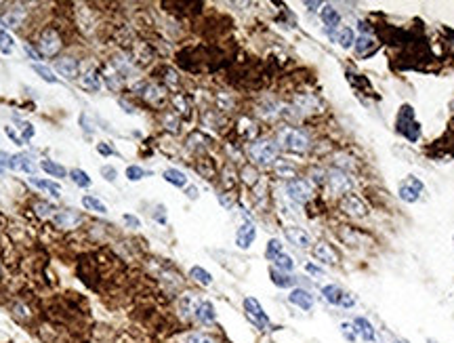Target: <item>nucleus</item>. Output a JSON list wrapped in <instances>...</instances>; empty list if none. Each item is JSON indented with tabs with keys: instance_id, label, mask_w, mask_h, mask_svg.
<instances>
[{
	"instance_id": "obj_8",
	"label": "nucleus",
	"mask_w": 454,
	"mask_h": 343,
	"mask_svg": "<svg viewBox=\"0 0 454 343\" xmlns=\"http://www.w3.org/2000/svg\"><path fill=\"white\" fill-rule=\"evenodd\" d=\"M341 209L347 213V215H351V217H357V219H364L366 215H368V209H366V204L362 202V198H357L355 194H345L343 198H341Z\"/></svg>"
},
{
	"instance_id": "obj_43",
	"label": "nucleus",
	"mask_w": 454,
	"mask_h": 343,
	"mask_svg": "<svg viewBox=\"0 0 454 343\" xmlns=\"http://www.w3.org/2000/svg\"><path fill=\"white\" fill-rule=\"evenodd\" d=\"M164 126L169 128L171 133H177V131H179V118H177L175 114H166V116H164Z\"/></svg>"
},
{
	"instance_id": "obj_2",
	"label": "nucleus",
	"mask_w": 454,
	"mask_h": 343,
	"mask_svg": "<svg viewBox=\"0 0 454 343\" xmlns=\"http://www.w3.org/2000/svg\"><path fill=\"white\" fill-rule=\"evenodd\" d=\"M280 146L288 152H294V154H303L309 150V139L305 133L296 131V128H284L280 133Z\"/></svg>"
},
{
	"instance_id": "obj_7",
	"label": "nucleus",
	"mask_w": 454,
	"mask_h": 343,
	"mask_svg": "<svg viewBox=\"0 0 454 343\" xmlns=\"http://www.w3.org/2000/svg\"><path fill=\"white\" fill-rule=\"evenodd\" d=\"M38 46H40V55H46V57H51V55H55L59 49H61V36L53 30V28H46L42 34H40V42H38Z\"/></svg>"
},
{
	"instance_id": "obj_41",
	"label": "nucleus",
	"mask_w": 454,
	"mask_h": 343,
	"mask_svg": "<svg viewBox=\"0 0 454 343\" xmlns=\"http://www.w3.org/2000/svg\"><path fill=\"white\" fill-rule=\"evenodd\" d=\"M34 211L38 213L40 217H53V215H55V213H53L55 209H53V204H49V202H36V204H34Z\"/></svg>"
},
{
	"instance_id": "obj_5",
	"label": "nucleus",
	"mask_w": 454,
	"mask_h": 343,
	"mask_svg": "<svg viewBox=\"0 0 454 343\" xmlns=\"http://www.w3.org/2000/svg\"><path fill=\"white\" fill-rule=\"evenodd\" d=\"M286 192H288V196L298 204H305L312 200V185L305 179H290L286 183Z\"/></svg>"
},
{
	"instance_id": "obj_54",
	"label": "nucleus",
	"mask_w": 454,
	"mask_h": 343,
	"mask_svg": "<svg viewBox=\"0 0 454 343\" xmlns=\"http://www.w3.org/2000/svg\"><path fill=\"white\" fill-rule=\"evenodd\" d=\"M305 269L309 271V274H314V276H322V269H320V267H316V265H312V263H307V265H305Z\"/></svg>"
},
{
	"instance_id": "obj_38",
	"label": "nucleus",
	"mask_w": 454,
	"mask_h": 343,
	"mask_svg": "<svg viewBox=\"0 0 454 343\" xmlns=\"http://www.w3.org/2000/svg\"><path fill=\"white\" fill-rule=\"evenodd\" d=\"M181 343H214V339L204 335V333H187L181 339Z\"/></svg>"
},
{
	"instance_id": "obj_34",
	"label": "nucleus",
	"mask_w": 454,
	"mask_h": 343,
	"mask_svg": "<svg viewBox=\"0 0 454 343\" xmlns=\"http://www.w3.org/2000/svg\"><path fill=\"white\" fill-rule=\"evenodd\" d=\"M67 175H69V179L74 181L76 185H80V187H89V185H91V177L87 175V171H82V169H71Z\"/></svg>"
},
{
	"instance_id": "obj_35",
	"label": "nucleus",
	"mask_w": 454,
	"mask_h": 343,
	"mask_svg": "<svg viewBox=\"0 0 454 343\" xmlns=\"http://www.w3.org/2000/svg\"><path fill=\"white\" fill-rule=\"evenodd\" d=\"M337 42L343 46V49H349V46L355 42L353 30H351V28H341V30H339V34H337Z\"/></svg>"
},
{
	"instance_id": "obj_52",
	"label": "nucleus",
	"mask_w": 454,
	"mask_h": 343,
	"mask_svg": "<svg viewBox=\"0 0 454 343\" xmlns=\"http://www.w3.org/2000/svg\"><path fill=\"white\" fill-rule=\"evenodd\" d=\"M122 219H124V221L128 223V226H133V228H139V226H141V221H139V219H137L135 215H124Z\"/></svg>"
},
{
	"instance_id": "obj_10",
	"label": "nucleus",
	"mask_w": 454,
	"mask_h": 343,
	"mask_svg": "<svg viewBox=\"0 0 454 343\" xmlns=\"http://www.w3.org/2000/svg\"><path fill=\"white\" fill-rule=\"evenodd\" d=\"M400 120H402V122L406 120V124H400V131L406 135V139H410V141H416V139H419V124L414 122V114H412V108H410V105H404V108H402V112H400Z\"/></svg>"
},
{
	"instance_id": "obj_15",
	"label": "nucleus",
	"mask_w": 454,
	"mask_h": 343,
	"mask_svg": "<svg viewBox=\"0 0 454 343\" xmlns=\"http://www.w3.org/2000/svg\"><path fill=\"white\" fill-rule=\"evenodd\" d=\"M286 238H288L290 244H294L296 248H307L309 244H312V236H309L303 228H296V226H288L284 230Z\"/></svg>"
},
{
	"instance_id": "obj_24",
	"label": "nucleus",
	"mask_w": 454,
	"mask_h": 343,
	"mask_svg": "<svg viewBox=\"0 0 454 343\" xmlns=\"http://www.w3.org/2000/svg\"><path fill=\"white\" fill-rule=\"evenodd\" d=\"M374 46H376V42H374V38L372 36H362L360 38H355V53L360 55V57H364V55H368V53H372L374 51Z\"/></svg>"
},
{
	"instance_id": "obj_33",
	"label": "nucleus",
	"mask_w": 454,
	"mask_h": 343,
	"mask_svg": "<svg viewBox=\"0 0 454 343\" xmlns=\"http://www.w3.org/2000/svg\"><path fill=\"white\" fill-rule=\"evenodd\" d=\"M112 65L118 70V72H122V74L135 72V67H133V63H130V59H126V57H122V55L112 57Z\"/></svg>"
},
{
	"instance_id": "obj_26",
	"label": "nucleus",
	"mask_w": 454,
	"mask_h": 343,
	"mask_svg": "<svg viewBox=\"0 0 454 343\" xmlns=\"http://www.w3.org/2000/svg\"><path fill=\"white\" fill-rule=\"evenodd\" d=\"M23 17H26V11H17V9H13V11H9V13L0 19L3 21V26L5 28H19L21 26V21H23Z\"/></svg>"
},
{
	"instance_id": "obj_32",
	"label": "nucleus",
	"mask_w": 454,
	"mask_h": 343,
	"mask_svg": "<svg viewBox=\"0 0 454 343\" xmlns=\"http://www.w3.org/2000/svg\"><path fill=\"white\" fill-rule=\"evenodd\" d=\"M82 207L89 209V211H95V213H101V215H105V213H107V207L101 202V200L95 198V196H85V198H82Z\"/></svg>"
},
{
	"instance_id": "obj_30",
	"label": "nucleus",
	"mask_w": 454,
	"mask_h": 343,
	"mask_svg": "<svg viewBox=\"0 0 454 343\" xmlns=\"http://www.w3.org/2000/svg\"><path fill=\"white\" fill-rule=\"evenodd\" d=\"M40 169L46 171L51 177H65L67 175V171L61 167V164H57L53 160H40Z\"/></svg>"
},
{
	"instance_id": "obj_4",
	"label": "nucleus",
	"mask_w": 454,
	"mask_h": 343,
	"mask_svg": "<svg viewBox=\"0 0 454 343\" xmlns=\"http://www.w3.org/2000/svg\"><path fill=\"white\" fill-rule=\"evenodd\" d=\"M244 310H246V316L255 322V326H259L261 330H269V326H271L269 324V318H267L265 312H263L261 303L255 297H246L244 299Z\"/></svg>"
},
{
	"instance_id": "obj_22",
	"label": "nucleus",
	"mask_w": 454,
	"mask_h": 343,
	"mask_svg": "<svg viewBox=\"0 0 454 343\" xmlns=\"http://www.w3.org/2000/svg\"><path fill=\"white\" fill-rule=\"evenodd\" d=\"M13 171H23L28 175H34L36 173L34 158L28 156V154H15V156H13Z\"/></svg>"
},
{
	"instance_id": "obj_6",
	"label": "nucleus",
	"mask_w": 454,
	"mask_h": 343,
	"mask_svg": "<svg viewBox=\"0 0 454 343\" xmlns=\"http://www.w3.org/2000/svg\"><path fill=\"white\" fill-rule=\"evenodd\" d=\"M326 181H328V187H330L332 194H345V192H349L351 187H353V181L341 169L328 171L326 173Z\"/></svg>"
},
{
	"instance_id": "obj_45",
	"label": "nucleus",
	"mask_w": 454,
	"mask_h": 343,
	"mask_svg": "<svg viewBox=\"0 0 454 343\" xmlns=\"http://www.w3.org/2000/svg\"><path fill=\"white\" fill-rule=\"evenodd\" d=\"M341 333L345 335V339H349V341H355V330H353V324H347V322H343L341 324Z\"/></svg>"
},
{
	"instance_id": "obj_36",
	"label": "nucleus",
	"mask_w": 454,
	"mask_h": 343,
	"mask_svg": "<svg viewBox=\"0 0 454 343\" xmlns=\"http://www.w3.org/2000/svg\"><path fill=\"white\" fill-rule=\"evenodd\" d=\"M34 67V72L38 74L42 80H46V82H51V85H55V82H59V78L53 74V70H49V67H44V65H40V63H34L32 65Z\"/></svg>"
},
{
	"instance_id": "obj_3",
	"label": "nucleus",
	"mask_w": 454,
	"mask_h": 343,
	"mask_svg": "<svg viewBox=\"0 0 454 343\" xmlns=\"http://www.w3.org/2000/svg\"><path fill=\"white\" fill-rule=\"evenodd\" d=\"M322 295H324V299L332 305H339V307H353L355 305V297L351 293H345L341 287L337 285H326L322 287Z\"/></svg>"
},
{
	"instance_id": "obj_13",
	"label": "nucleus",
	"mask_w": 454,
	"mask_h": 343,
	"mask_svg": "<svg viewBox=\"0 0 454 343\" xmlns=\"http://www.w3.org/2000/svg\"><path fill=\"white\" fill-rule=\"evenodd\" d=\"M423 192V183L416 179V177H408L402 185H400V198L404 202H416Z\"/></svg>"
},
{
	"instance_id": "obj_42",
	"label": "nucleus",
	"mask_w": 454,
	"mask_h": 343,
	"mask_svg": "<svg viewBox=\"0 0 454 343\" xmlns=\"http://www.w3.org/2000/svg\"><path fill=\"white\" fill-rule=\"evenodd\" d=\"M276 171H278L280 177H286V179H288V177H294V173H296L292 164H286V162H278L276 164Z\"/></svg>"
},
{
	"instance_id": "obj_58",
	"label": "nucleus",
	"mask_w": 454,
	"mask_h": 343,
	"mask_svg": "<svg viewBox=\"0 0 454 343\" xmlns=\"http://www.w3.org/2000/svg\"><path fill=\"white\" fill-rule=\"evenodd\" d=\"M393 343H406V341H393Z\"/></svg>"
},
{
	"instance_id": "obj_49",
	"label": "nucleus",
	"mask_w": 454,
	"mask_h": 343,
	"mask_svg": "<svg viewBox=\"0 0 454 343\" xmlns=\"http://www.w3.org/2000/svg\"><path fill=\"white\" fill-rule=\"evenodd\" d=\"M5 133H7V135H9L11 139H13L17 146H23V144H26V141H23V137H19V135H17V133L13 131V128H11V126H7V128H5Z\"/></svg>"
},
{
	"instance_id": "obj_12",
	"label": "nucleus",
	"mask_w": 454,
	"mask_h": 343,
	"mask_svg": "<svg viewBox=\"0 0 454 343\" xmlns=\"http://www.w3.org/2000/svg\"><path fill=\"white\" fill-rule=\"evenodd\" d=\"M53 223L61 230H71L80 223V213L74 211V209H61L53 215Z\"/></svg>"
},
{
	"instance_id": "obj_28",
	"label": "nucleus",
	"mask_w": 454,
	"mask_h": 343,
	"mask_svg": "<svg viewBox=\"0 0 454 343\" xmlns=\"http://www.w3.org/2000/svg\"><path fill=\"white\" fill-rule=\"evenodd\" d=\"M189 276H192L198 282V285H202V287H210L212 285V276L208 274L204 267H200V265H194L192 269H189Z\"/></svg>"
},
{
	"instance_id": "obj_50",
	"label": "nucleus",
	"mask_w": 454,
	"mask_h": 343,
	"mask_svg": "<svg viewBox=\"0 0 454 343\" xmlns=\"http://www.w3.org/2000/svg\"><path fill=\"white\" fill-rule=\"evenodd\" d=\"M80 124H82V128H85V133H87V135L93 133V126H91V122H89V116H87V114H82V116H80Z\"/></svg>"
},
{
	"instance_id": "obj_27",
	"label": "nucleus",
	"mask_w": 454,
	"mask_h": 343,
	"mask_svg": "<svg viewBox=\"0 0 454 343\" xmlns=\"http://www.w3.org/2000/svg\"><path fill=\"white\" fill-rule=\"evenodd\" d=\"M269 276H271V282H273V285L280 287V289H288V287L294 285V278L288 276V274H284V271H280V269H271V271H269Z\"/></svg>"
},
{
	"instance_id": "obj_39",
	"label": "nucleus",
	"mask_w": 454,
	"mask_h": 343,
	"mask_svg": "<svg viewBox=\"0 0 454 343\" xmlns=\"http://www.w3.org/2000/svg\"><path fill=\"white\" fill-rule=\"evenodd\" d=\"M13 38L9 36L7 32H0V53H5V55H9V53H13Z\"/></svg>"
},
{
	"instance_id": "obj_31",
	"label": "nucleus",
	"mask_w": 454,
	"mask_h": 343,
	"mask_svg": "<svg viewBox=\"0 0 454 343\" xmlns=\"http://www.w3.org/2000/svg\"><path fill=\"white\" fill-rule=\"evenodd\" d=\"M198 299L194 297V293H187V295H183V299H181V303H179V310H181L183 314H194L196 312V307H198Z\"/></svg>"
},
{
	"instance_id": "obj_20",
	"label": "nucleus",
	"mask_w": 454,
	"mask_h": 343,
	"mask_svg": "<svg viewBox=\"0 0 454 343\" xmlns=\"http://www.w3.org/2000/svg\"><path fill=\"white\" fill-rule=\"evenodd\" d=\"M194 316L198 318L202 324H210V322H214V318H217V314H214V307H212L210 301H200L198 307H196V312H194Z\"/></svg>"
},
{
	"instance_id": "obj_53",
	"label": "nucleus",
	"mask_w": 454,
	"mask_h": 343,
	"mask_svg": "<svg viewBox=\"0 0 454 343\" xmlns=\"http://www.w3.org/2000/svg\"><path fill=\"white\" fill-rule=\"evenodd\" d=\"M23 49H26V53H28V55H30V57H32V59H42V55H40V53H38V51H36V49H34V46H30V44H26V46H23Z\"/></svg>"
},
{
	"instance_id": "obj_16",
	"label": "nucleus",
	"mask_w": 454,
	"mask_h": 343,
	"mask_svg": "<svg viewBox=\"0 0 454 343\" xmlns=\"http://www.w3.org/2000/svg\"><path fill=\"white\" fill-rule=\"evenodd\" d=\"M353 324V330H355V335L357 337H362L366 343H374L376 341V333H374V326L370 324L366 318H362V316H357L355 320L351 322Z\"/></svg>"
},
{
	"instance_id": "obj_14",
	"label": "nucleus",
	"mask_w": 454,
	"mask_h": 343,
	"mask_svg": "<svg viewBox=\"0 0 454 343\" xmlns=\"http://www.w3.org/2000/svg\"><path fill=\"white\" fill-rule=\"evenodd\" d=\"M255 238H257V228H255V223H250V221L242 223L236 232V244L240 248H248L255 242Z\"/></svg>"
},
{
	"instance_id": "obj_19",
	"label": "nucleus",
	"mask_w": 454,
	"mask_h": 343,
	"mask_svg": "<svg viewBox=\"0 0 454 343\" xmlns=\"http://www.w3.org/2000/svg\"><path fill=\"white\" fill-rule=\"evenodd\" d=\"M80 87L89 91V93H99L101 89V76L97 70H87L85 74L80 76Z\"/></svg>"
},
{
	"instance_id": "obj_48",
	"label": "nucleus",
	"mask_w": 454,
	"mask_h": 343,
	"mask_svg": "<svg viewBox=\"0 0 454 343\" xmlns=\"http://www.w3.org/2000/svg\"><path fill=\"white\" fill-rule=\"evenodd\" d=\"M101 175L105 177V179H107V181H114V179H116V177H118L116 169H112V167H103V169H101Z\"/></svg>"
},
{
	"instance_id": "obj_46",
	"label": "nucleus",
	"mask_w": 454,
	"mask_h": 343,
	"mask_svg": "<svg viewBox=\"0 0 454 343\" xmlns=\"http://www.w3.org/2000/svg\"><path fill=\"white\" fill-rule=\"evenodd\" d=\"M0 167L13 169V156H11V154H5V152H0Z\"/></svg>"
},
{
	"instance_id": "obj_44",
	"label": "nucleus",
	"mask_w": 454,
	"mask_h": 343,
	"mask_svg": "<svg viewBox=\"0 0 454 343\" xmlns=\"http://www.w3.org/2000/svg\"><path fill=\"white\" fill-rule=\"evenodd\" d=\"M105 78H107V87L110 89H120V76H118V72H107L105 74Z\"/></svg>"
},
{
	"instance_id": "obj_9",
	"label": "nucleus",
	"mask_w": 454,
	"mask_h": 343,
	"mask_svg": "<svg viewBox=\"0 0 454 343\" xmlns=\"http://www.w3.org/2000/svg\"><path fill=\"white\" fill-rule=\"evenodd\" d=\"M135 91H137V95H141L143 99H145L147 103H152V105H160L166 99V93L160 87L152 85V82H141V85L135 87Z\"/></svg>"
},
{
	"instance_id": "obj_55",
	"label": "nucleus",
	"mask_w": 454,
	"mask_h": 343,
	"mask_svg": "<svg viewBox=\"0 0 454 343\" xmlns=\"http://www.w3.org/2000/svg\"><path fill=\"white\" fill-rule=\"evenodd\" d=\"M187 196L192 200H196L198 198V190H196V187H187Z\"/></svg>"
},
{
	"instance_id": "obj_37",
	"label": "nucleus",
	"mask_w": 454,
	"mask_h": 343,
	"mask_svg": "<svg viewBox=\"0 0 454 343\" xmlns=\"http://www.w3.org/2000/svg\"><path fill=\"white\" fill-rule=\"evenodd\" d=\"M284 251H282V242L278 240V238H273V240H269L267 242V248H265V257L269 259V261H273L278 255H282Z\"/></svg>"
},
{
	"instance_id": "obj_47",
	"label": "nucleus",
	"mask_w": 454,
	"mask_h": 343,
	"mask_svg": "<svg viewBox=\"0 0 454 343\" xmlns=\"http://www.w3.org/2000/svg\"><path fill=\"white\" fill-rule=\"evenodd\" d=\"M21 131H23V141H28V139H32L34 137V126L32 124H28V122H21Z\"/></svg>"
},
{
	"instance_id": "obj_17",
	"label": "nucleus",
	"mask_w": 454,
	"mask_h": 343,
	"mask_svg": "<svg viewBox=\"0 0 454 343\" xmlns=\"http://www.w3.org/2000/svg\"><path fill=\"white\" fill-rule=\"evenodd\" d=\"M55 70L63 78L74 80L78 76V61L74 57H61V59H57V61H55Z\"/></svg>"
},
{
	"instance_id": "obj_18",
	"label": "nucleus",
	"mask_w": 454,
	"mask_h": 343,
	"mask_svg": "<svg viewBox=\"0 0 454 343\" xmlns=\"http://www.w3.org/2000/svg\"><path fill=\"white\" fill-rule=\"evenodd\" d=\"M288 301L294 303L296 307H301V310L309 312V310L314 307V295L309 293V291H305V289H294V291L288 295Z\"/></svg>"
},
{
	"instance_id": "obj_23",
	"label": "nucleus",
	"mask_w": 454,
	"mask_h": 343,
	"mask_svg": "<svg viewBox=\"0 0 454 343\" xmlns=\"http://www.w3.org/2000/svg\"><path fill=\"white\" fill-rule=\"evenodd\" d=\"M30 183L40 187V190L49 192L53 198H59L61 196V185H59L57 181H51V179H38V177H30Z\"/></svg>"
},
{
	"instance_id": "obj_59",
	"label": "nucleus",
	"mask_w": 454,
	"mask_h": 343,
	"mask_svg": "<svg viewBox=\"0 0 454 343\" xmlns=\"http://www.w3.org/2000/svg\"><path fill=\"white\" fill-rule=\"evenodd\" d=\"M0 173H3V169H0Z\"/></svg>"
},
{
	"instance_id": "obj_1",
	"label": "nucleus",
	"mask_w": 454,
	"mask_h": 343,
	"mask_svg": "<svg viewBox=\"0 0 454 343\" xmlns=\"http://www.w3.org/2000/svg\"><path fill=\"white\" fill-rule=\"evenodd\" d=\"M250 158H253V162L259 164V167H269V164H273L278 158V144L276 141H269V139L255 141V144L250 146Z\"/></svg>"
},
{
	"instance_id": "obj_11",
	"label": "nucleus",
	"mask_w": 454,
	"mask_h": 343,
	"mask_svg": "<svg viewBox=\"0 0 454 343\" xmlns=\"http://www.w3.org/2000/svg\"><path fill=\"white\" fill-rule=\"evenodd\" d=\"M312 255L316 257V261L324 263V265H337V261H339V257H337V253H334V248L328 242H324V240H320V242H316L312 246Z\"/></svg>"
},
{
	"instance_id": "obj_25",
	"label": "nucleus",
	"mask_w": 454,
	"mask_h": 343,
	"mask_svg": "<svg viewBox=\"0 0 454 343\" xmlns=\"http://www.w3.org/2000/svg\"><path fill=\"white\" fill-rule=\"evenodd\" d=\"M164 181H169V183H173L177 187H185L187 185V177H185L183 171H179V169H166L164 171Z\"/></svg>"
},
{
	"instance_id": "obj_56",
	"label": "nucleus",
	"mask_w": 454,
	"mask_h": 343,
	"mask_svg": "<svg viewBox=\"0 0 454 343\" xmlns=\"http://www.w3.org/2000/svg\"><path fill=\"white\" fill-rule=\"evenodd\" d=\"M97 150H99L101 154H112V150L107 148V146H103V144H97Z\"/></svg>"
},
{
	"instance_id": "obj_29",
	"label": "nucleus",
	"mask_w": 454,
	"mask_h": 343,
	"mask_svg": "<svg viewBox=\"0 0 454 343\" xmlns=\"http://www.w3.org/2000/svg\"><path fill=\"white\" fill-rule=\"evenodd\" d=\"M273 265H276V269L284 271V274H288V271H292V269H294V259H292L290 255L282 253V255H278L276 259H273Z\"/></svg>"
},
{
	"instance_id": "obj_40",
	"label": "nucleus",
	"mask_w": 454,
	"mask_h": 343,
	"mask_svg": "<svg viewBox=\"0 0 454 343\" xmlns=\"http://www.w3.org/2000/svg\"><path fill=\"white\" fill-rule=\"evenodd\" d=\"M145 175H149V173H145L141 167H137V164H130V167L126 169V177H128V181H139V179H143Z\"/></svg>"
},
{
	"instance_id": "obj_51",
	"label": "nucleus",
	"mask_w": 454,
	"mask_h": 343,
	"mask_svg": "<svg viewBox=\"0 0 454 343\" xmlns=\"http://www.w3.org/2000/svg\"><path fill=\"white\" fill-rule=\"evenodd\" d=\"M242 175H244V181H248V183H255L257 181V173H253L250 169H244Z\"/></svg>"
},
{
	"instance_id": "obj_57",
	"label": "nucleus",
	"mask_w": 454,
	"mask_h": 343,
	"mask_svg": "<svg viewBox=\"0 0 454 343\" xmlns=\"http://www.w3.org/2000/svg\"><path fill=\"white\" fill-rule=\"evenodd\" d=\"M305 5L312 9V11H316V7H322V3H305Z\"/></svg>"
},
{
	"instance_id": "obj_21",
	"label": "nucleus",
	"mask_w": 454,
	"mask_h": 343,
	"mask_svg": "<svg viewBox=\"0 0 454 343\" xmlns=\"http://www.w3.org/2000/svg\"><path fill=\"white\" fill-rule=\"evenodd\" d=\"M320 17H322V21H324V26L326 28H337L339 23H341V15H339V11L334 9L332 5H322V9H320Z\"/></svg>"
}]
</instances>
